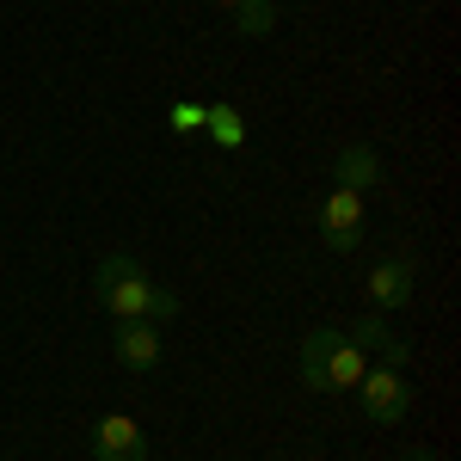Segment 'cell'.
I'll return each instance as SVG.
<instances>
[{
    "mask_svg": "<svg viewBox=\"0 0 461 461\" xmlns=\"http://www.w3.org/2000/svg\"><path fill=\"white\" fill-rule=\"evenodd\" d=\"M363 375H369V351L357 345L351 332H339V326L308 332V345H302V382L314 393H351Z\"/></svg>",
    "mask_w": 461,
    "mask_h": 461,
    "instance_id": "obj_1",
    "label": "cell"
},
{
    "mask_svg": "<svg viewBox=\"0 0 461 461\" xmlns=\"http://www.w3.org/2000/svg\"><path fill=\"white\" fill-rule=\"evenodd\" d=\"M93 295H99V308H111L117 320H136V314L154 308V284H148V271L130 258V252L99 258V271H93Z\"/></svg>",
    "mask_w": 461,
    "mask_h": 461,
    "instance_id": "obj_2",
    "label": "cell"
},
{
    "mask_svg": "<svg viewBox=\"0 0 461 461\" xmlns=\"http://www.w3.org/2000/svg\"><path fill=\"white\" fill-rule=\"evenodd\" d=\"M320 240L332 252H351L363 240V221H369V203H363V191H345V185H332L326 197H320Z\"/></svg>",
    "mask_w": 461,
    "mask_h": 461,
    "instance_id": "obj_3",
    "label": "cell"
},
{
    "mask_svg": "<svg viewBox=\"0 0 461 461\" xmlns=\"http://www.w3.org/2000/svg\"><path fill=\"white\" fill-rule=\"evenodd\" d=\"M357 400H363V412L375 425H400L412 412V382L400 369H388V363H369V375L357 382Z\"/></svg>",
    "mask_w": 461,
    "mask_h": 461,
    "instance_id": "obj_4",
    "label": "cell"
},
{
    "mask_svg": "<svg viewBox=\"0 0 461 461\" xmlns=\"http://www.w3.org/2000/svg\"><path fill=\"white\" fill-rule=\"evenodd\" d=\"M111 357H117L130 375H148V369H160V326H154L148 314L117 320V332H111Z\"/></svg>",
    "mask_w": 461,
    "mask_h": 461,
    "instance_id": "obj_5",
    "label": "cell"
},
{
    "mask_svg": "<svg viewBox=\"0 0 461 461\" xmlns=\"http://www.w3.org/2000/svg\"><path fill=\"white\" fill-rule=\"evenodd\" d=\"M86 449H93V461H148V437H142L136 419L105 412L99 425L86 430Z\"/></svg>",
    "mask_w": 461,
    "mask_h": 461,
    "instance_id": "obj_6",
    "label": "cell"
},
{
    "mask_svg": "<svg viewBox=\"0 0 461 461\" xmlns=\"http://www.w3.org/2000/svg\"><path fill=\"white\" fill-rule=\"evenodd\" d=\"M369 302L375 308H406L412 302V258H388L369 271Z\"/></svg>",
    "mask_w": 461,
    "mask_h": 461,
    "instance_id": "obj_7",
    "label": "cell"
},
{
    "mask_svg": "<svg viewBox=\"0 0 461 461\" xmlns=\"http://www.w3.org/2000/svg\"><path fill=\"white\" fill-rule=\"evenodd\" d=\"M332 185H345V191H363V197H369V185H382V154H375L369 142H351L345 154H339Z\"/></svg>",
    "mask_w": 461,
    "mask_h": 461,
    "instance_id": "obj_8",
    "label": "cell"
},
{
    "mask_svg": "<svg viewBox=\"0 0 461 461\" xmlns=\"http://www.w3.org/2000/svg\"><path fill=\"white\" fill-rule=\"evenodd\" d=\"M351 339L363 345V351H382V363H388V369H400V363H406V345H400V339L388 332V320H375V314H369V320H357V326H351Z\"/></svg>",
    "mask_w": 461,
    "mask_h": 461,
    "instance_id": "obj_9",
    "label": "cell"
},
{
    "mask_svg": "<svg viewBox=\"0 0 461 461\" xmlns=\"http://www.w3.org/2000/svg\"><path fill=\"white\" fill-rule=\"evenodd\" d=\"M203 136H210L215 148H247V123H240V111L234 105H203Z\"/></svg>",
    "mask_w": 461,
    "mask_h": 461,
    "instance_id": "obj_10",
    "label": "cell"
},
{
    "mask_svg": "<svg viewBox=\"0 0 461 461\" xmlns=\"http://www.w3.org/2000/svg\"><path fill=\"white\" fill-rule=\"evenodd\" d=\"M234 25H240V37H265L277 25V0H240L234 6Z\"/></svg>",
    "mask_w": 461,
    "mask_h": 461,
    "instance_id": "obj_11",
    "label": "cell"
},
{
    "mask_svg": "<svg viewBox=\"0 0 461 461\" xmlns=\"http://www.w3.org/2000/svg\"><path fill=\"white\" fill-rule=\"evenodd\" d=\"M167 123H173L178 136H197V130H203V105H185V99H178V105L167 111Z\"/></svg>",
    "mask_w": 461,
    "mask_h": 461,
    "instance_id": "obj_12",
    "label": "cell"
},
{
    "mask_svg": "<svg viewBox=\"0 0 461 461\" xmlns=\"http://www.w3.org/2000/svg\"><path fill=\"white\" fill-rule=\"evenodd\" d=\"M406 461H437V456H430V449H412V456H406Z\"/></svg>",
    "mask_w": 461,
    "mask_h": 461,
    "instance_id": "obj_13",
    "label": "cell"
},
{
    "mask_svg": "<svg viewBox=\"0 0 461 461\" xmlns=\"http://www.w3.org/2000/svg\"><path fill=\"white\" fill-rule=\"evenodd\" d=\"M215 6H228V13H234V6H240V0H215Z\"/></svg>",
    "mask_w": 461,
    "mask_h": 461,
    "instance_id": "obj_14",
    "label": "cell"
}]
</instances>
